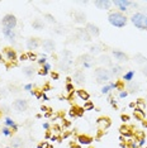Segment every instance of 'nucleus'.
Here are the masks:
<instances>
[{"instance_id": "f257e3e1", "label": "nucleus", "mask_w": 147, "mask_h": 148, "mask_svg": "<svg viewBox=\"0 0 147 148\" xmlns=\"http://www.w3.org/2000/svg\"><path fill=\"white\" fill-rule=\"evenodd\" d=\"M128 21L129 19L127 18V15L123 14L121 12H118V10L109 12V14H108L109 24L115 27V28H124V27L128 24Z\"/></svg>"}, {"instance_id": "f03ea898", "label": "nucleus", "mask_w": 147, "mask_h": 148, "mask_svg": "<svg viewBox=\"0 0 147 148\" xmlns=\"http://www.w3.org/2000/svg\"><path fill=\"white\" fill-rule=\"evenodd\" d=\"M61 56L62 58L58 61L57 63V69L61 70V71H65V72H69L71 70V67L74 65V56L71 51L69 49H65V51L61 52Z\"/></svg>"}, {"instance_id": "7ed1b4c3", "label": "nucleus", "mask_w": 147, "mask_h": 148, "mask_svg": "<svg viewBox=\"0 0 147 148\" xmlns=\"http://www.w3.org/2000/svg\"><path fill=\"white\" fill-rule=\"evenodd\" d=\"M94 77L96 84H100V85H106L108 82H110L112 80V73H110V70L106 69V67H96L94 71Z\"/></svg>"}, {"instance_id": "20e7f679", "label": "nucleus", "mask_w": 147, "mask_h": 148, "mask_svg": "<svg viewBox=\"0 0 147 148\" xmlns=\"http://www.w3.org/2000/svg\"><path fill=\"white\" fill-rule=\"evenodd\" d=\"M129 21H131V23L137 29H139V31H147V15H146V13H142V12L133 13L131 15V18H129Z\"/></svg>"}, {"instance_id": "39448f33", "label": "nucleus", "mask_w": 147, "mask_h": 148, "mask_svg": "<svg viewBox=\"0 0 147 148\" xmlns=\"http://www.w3.org/2000/svg\"><path fill=\"white\" fill-rule=\"evenodd\" d=\"M16 25H18V19L14 14H5L1 18V27L6 29H15Z\"/></svg>"}, {"instance_id": "423d86ee", "label": "nucleus", "mask_w": 147, "mask_h": 148, "mask_svg": "<svg viewBox=\"0 0 147 148\" xmlns=\"http://www.w3.org/2000/svg\"><path fill=\"white\" fill-rule=\"evenodd\" d=\"M113 5H115L118 8V12L126 14L128 12L129 6H138V3L137 1H131V0H114L113 1Z\"/></svg>"}, {"instance_id": "0eeeda50", "label": "nucleus", "mask_w": 147, "mask_h": 148, "mask_svg": "<svg viewBox=\"0 0 147 148\" xmlns=\"http://www.w3.org/2000/svg\"><path fill=\"white\" fill-rule=\"evenodd\" d=\"M12 108L15 110L16 113H24L28 110L29 108V103L27 99H23V97H19V99H15L12 104Z\"/></svg>"}, {"instance_id": "6e6552de", "label": "nucleus", "mask_w": 147, "mask_h": 148, "mask_svg": "<svg viewBox=\"0 0 147 148\" xmlns=\"http://www.w3.org/2000/svg\"><path fill=\"white\" fill-rule=\"evenodd\" d=\"M41 45H42V41L38 37H31V38H28L25 42V47H27V49H29V52H33L34 49L39 48Z\"/></svg>"}, {"instance_id": "1a4fd4ad", "label": "nucleus", "mask_w": 147, "mask_h": 148, "mask_svg": "<svg viewBox=\"0 0 147 148\" xmlns=\"http://www.w3.org/2000/svg\"><path fill=\"white\" fill-rule=\"evenodd\" d=\"M72 81H74V84H76V85H79V86L85 85V82H86L85 72L82 71V70H76L72 75Z\"/></svg>"}, {"instance_id": "9d476101", "label": "nucleus", "mask_w": 147, "mask_h": 148, "mask_svg": "<svg viewBox=\"0 0 147 148\" xmlns=\"http://www.w3.org/2000/svg\"><path fill=\"white\" fill-rule=\"evenodd\" d=\"M112 56L114 57V60L118 63H123V62H128L129 61V56L127 55L126 52L121 51V49H113Z\"/></svg>"}, {"instance_id": "9b49d317", "label": "nucleus", "mask_w": 147, "mask_h": 148, "mask_svg": "<svg viewBox=\"0 0 147 148\" xmlns=\"http://www.w3.org/2000/svg\"><path fill=\"white\" fill-rule=\"evenodd\" d=\"M41 47L43 48V51L46 53H51V52H55L56 49V42L51 38H47V39H43L42 41V45Z\"/></svg>"}, {"instance_id": "f8f14e48", "label": "nucleus", "mask_w": 147, "mask_h": 148, "mask_svg": "<svg viewBox=\"0 0 147 148\" xmlns=\"http://www.w3.org/2000/svg\"><path fill=\"white\" fill-rule=\"evenodd\" d=\"M76 37L81 42H91V36L89 34L85 28H76Z\"/></svg>"}, {"instance_id": "ddd939ff", "label": "nucleus", "mask_w": 147, "mask_h": 148, "mask_svg": "<svg viewBox=\"0 0 147 148\" xmlns=\"http://www.w3.org/2000/svg\"><path fill=\"white\" fill-rule=\"evenodd\" d=\"M85 29L88 31V33L90 36H91V38L94 37V38H96V37L100 36V28L96 24H94V23H86L85 24Z\"/></svg>"}, {"instance_id": "4468645a", "label": "nucleus", "mask_w": 147, "mask_h": 148, "mask_svg": "<svg viewBox=\"0 0 147 148\" xmlns=\"http://www.w3.org/2000/svg\"><path fill=\"white\" fill-rule=\"evenodd\" d=\"M126 90L128 91V94H137L141 91V84L138 81H131V82H127L126 85Z\"/></svg>"}, {"instance_id": "2eb2a0df", "label": "nucleus", "mask_w": 147, "mask_h": 148, "mask_svg": "<svg viewBox=\"0 0 147 148\" xmlns=\"http://www.w3.org/2000/svg\"><path fill=\"white\" fill-rule=\"evenodd\" d=\"M94 5L99 10H109L113 5V1H110V0H95Z\"/></svg>"}, {"instance_id": "dca6fc26", "label": "nucleus", "mask_w": 147, "mask_h": 148, "mask_svg": "<svg viewBox=\"0 0 147 148\" xmlns=\"http://www.w3.org/2000/svg\"><path fill=\"white\" fill-rule=\"evenodd\" d=\"M74 22L76 23V24H86L88 21H86V14L82 10H78L74 13Z\"/></svg>"}, {"instance_id": "f3484780", "label": "nucleus", "mask_w": 147, "mask_h": 148, "mask_svg": "<svg viewBox=\"0 0 147 148\" xmlns=\"http://www.w3.org/2000/svg\"><path fill=\"white\" fill-rule=\"evenodd\" d=\"M123 72H124V69L121 63H113L112 67H110V73H112V77H119L123 76Z\"/></svg>"}, {"instance_id": "a211bd4d", "label": "nucleus", "mask_w": 147, "mask_h": 148, "mask_svg": "<svg viewBox=\"0 0 147 148\" xmlns=\"http://www.w3.org/2000/svg\"><path fill=\"white\" fill-rule=\"evenodd\" d=\"M96 62L100 65V67H106V69H108V66L112 67V65H113L112 58H110V56H108V55H100Z\"/></svg>"}, {"instance_id": "6ab92c4d", "label": "nucleus", "mask_w": 147, "mask_h": 148, "mask_svg": "<svg viewBox=\"0 0 147 148\" xmlns=\"http://www.w3.org/2000/svg\"><path fill=\"white\" fill-rule=\"evenodd\" d=\"M1 32H3V36H4L9 42L15 43V38H16L15 29H6V28H3V29H1Z\"/></svg>"}, {"instance_id": "aec40b11", "label": "nucleus", "mask_w": 147, "mask_h": 148, "mask_svg": "<svg viewBox=\"0 0 147 148\" xmlns=\"http://www.w3.org/2000/svg\"><path fill=\"white\" fill-rule=\"evenodd\" d=\"M4 53H5V60H6V61L15 62L16 60H18V55H16V52L13 48H5Z\"/></svg>"}, {"instance_id": "412c9836", "label": "nucleus", "mask_w": 147, "mask_h": 148, "mask_svg": "<svg viewBox=\"0 0 147 148\" xmlns=\"http://www.w3.org/2000/svg\"><path fill=\"white\" fill-rule=\"evenodd\" d=\"M22 72H23V75H24L25 77H28V79H31V77H33L36 75V72H37V70H36V67L33 66V65H28V66H24L22 69Z\"/></svg>"}, {"instance_id": "4be33fe9", "label": "nucleus", "mask_w": 147, "mask_h": 148, "mask_svg": "<svg viewBox=\"0 0 147 148\" xmlns=\"http://www.w3.org/2000/svg\"><path fill=\"white\" fill-rule=\"evenodd\" d=\"M102 52H103V47L100 45H91L89 47V55H91L93 57L102 55Z\"/></svg>"}, {"instance_id": "5701e85b", "label": "nucleus", "mask_w": 147, "mask_h": 148, "mask_svg": "<svg viewBox=\"0 0 147 148\" xmlns=\"http://www.w3.org/2000/svg\"><path fill=\"white\" fill-rule=\"evenodd\" d=\"M3 122H4V127H8V128H10V129L13 130V132H16V130H18V125H16V123H15L14 120L12 119V118H9V116H5Z\"/></svg>"}, {"instance_id": "b1692460", "label": "nucleus", "mask_w": 147, "mask_h": 148, "mask_svg": "<svg viewBox=\"0 0 147 148\" xmlns=\"http://www.w3.org/2000/svg\"><path fill=\"white\" fill-rule=\"evenodd\" d=\"M78 62L79 63H94V57L91 55H89V53H84V55H81L78 58Z\"/></svg>"}, {"instance_id": "393cba45", "label": "nucleus", "mask_w": 147, "mask_h": 148, "mask_svg": "<svg viewBox=\"0 0 147 148\" xmlns=\"http://www.w3.org/2000/svg\"><path fill=\"white\" fill-rule=\"evenodd\" d=\"M45 27H46V23L42 19H34L32 22V28L36 29V31H42V29H45Z\"/></svg>"}, {"instance_id": "a878e982", "label": "nucleus", "mask_w": 147, "mask_h": 148, "mask_svg": "<svg viewBox=\"0 0 147 148\" xmlns=\"http://www.w3.org/2000/svg\"><path fill=\"white\" fill-rule=\"evenodd\" d=\"M23 143H24L23 138H21V137H13V139L10 140V147L12 148H22Z\"/></svg>"}, {"instance_id": "bb28decb", "label": "nucleus", "mask_w": 147, "mask_h": 148, "mask_svg": "<svg viewBox=\"0 0 147 148\" xmlns=\"http://www.w3.org/2000/svg\"><path fill=\"white\" fill-rule=\"evenodd\" d=\"M133 61H135L137 65H145V63H147V57L143 56L142 53H136V55L133 56Z\"/></svg>"}, {"instance_id": "cd10ccee", "label": "nucleus", "mask_w": 147, "mask_h": 148, "mask_svg": "<svg viewBox=\"0 0 147 148\" xmlns=\"http://www.w3.org/2000/svg\"><path fill=\"white\" fill-rule=\"evenodd\" d=\"M78 142H79L80 146H89V144L93 142V138L88 137V136H79L78 137Z\"/></svg>"}, {"instance_id": "c85d7f7f", "label": "nucleus", "mask_w": 147, "mask_h": 148, "mask_svg": "<svg viewBox=\"0 0 147 148\" xmlns=\"http://www.w3.org/2000/svg\"><path fill=\"white\" fill-rule=\"evenodd\" d=\"M135 75H136V72L133 71V70H129V71H127L123 73V82H131L135 80Z\"/></svg>"}, {"instance_id": "c756f323", "label": "nucleus", "mask_w": 147, "mask_h": 148, "mask_svg": "<svg viewBox=\"0 0 147 148\" xmlns=\"http://www.w3.org/2000/svg\"><path fill=\"white\" fill-rule=\"evenodd\" d=\"M98 124L100 127V129H108V128L110 127V119L109 118H100V119H98Z\"/></svg>"}, {"instance_id": "7c9ffc66", "label": "nucleus", "mask_w": 147, "mask_h": 148, "mask_svg": "<svg viewBox=\"0 0 147 148\" xmlns=\"http://www.w3.org/2000/svg\"><path fill=\"white\" fill-rule=\"evenodd\" d=\"M51 70H52V65L47 62L46 65H43V66H42L41 71H39L38 73H39V75H42V76H46V75H48V73L51 72Z\"/></svg>"}, {"instance_id": "2f4dec72", "label": "nucleus", "mask_w": 147, "mask_h": 148, "mask_svg": "<svg viewBox=\"0 0 147 148\" xmlns=\"http://www.w3.org/2000/svg\"><path fill=\"white\" fill-rule=\"evenodd\" d=\"M76 94H78V96H79L81 100H84V101H89L90 95H89L88 91H85V90L81 89V90H78V91H76Z\"/></svg>"}, {"instance_id": "473e14b6", "label": "nucleus", "mask_w": 147, "mask_h": 148, "mask_svg": "<svg viewBox=\"0 0 147 148\" xmlns=\"http://www.w3.org/2000/svg\"><path fill=\"white\" fill-rule=\"evenodd\" d=\"M43 18L46 19V22H48V23H51V24H56V18L53 16L52 14H49V13H46L45 15H43Z\"/></svg>"}, {"instance_id": "72a5a7b5", "label": "nucleus", "mask_w": 147, "mask_h": 148, "mask_svg": "<svg viewBox=\"0 0 147 148\" xmlns=\"http://www.w3.org/2000/svg\"><path fill=\"white\" fill-rule=\"evenodd\" d=\"M53 32H55L56 34H58V36H62V34H65V33L67 32V29H66L63 25H58L57 28L53 29Z\"/></svg>"}, {"instance_id": "f704fd0d", "label": "nucleus", "mask_w": 147, "mask_h": 148, "mask_svg": "<svg viewBox=\"0 0 147 148\" xmlns=\"http://www.w3.org/2000/svg\"><path fill=\"white\" fill-rule=\"evenodd\" d=\"M1 133L4 134L5 137H10L12 134H13V130L10 129V128H8V127H3V129H1Z\"/></svg>"}, {"instance_id": "c9c22d12", "label": "nucleus", "mask_w": 147, "mask_h": 148, "mask_svg": "<svg viewBox=\"0 0 147 148\" xmlns=\"http://www.w3.org/2000/svg\"><path fill=\"white\" fill-rule=\"evenodd\" d=\"M27 56H28V60H31V61H37V55L36 53H33V52H28L27 53Z\"/></svg>"}, {"instance_id": "e433bc0d", "label": "nucleus", "mask_w": 147, "mask_h": 148, "mask_svg": "<svg viewBox=\"0 0 147 148\" xmlns=\"http://www.w3.org/2000/svg\"><path fill=\"white\" fill-rule=\"evenodd\" d=\"M93 108H94V104H93L91 101H86V103L84 104V109H85V110H91Z\"/></svg>"}, {"instance_id": "4c0bfd02", "label": "nucleus", "mask_w": 147, "mask_h": 148, "mask_svg": "<svg viewBox=\"0 0 147 148\" xmlns=\"http://www.w3.org/2000/svg\"><path fill=\"white\" fill-rule=\"evenodd\" d=\"M37 63H38V65H41V66L46 65V63H47V58H46V57H39V58L37 60Z\"/></svg>"}, {"instance_id": "58836bf2", "label": "nucleus", "mask_w": 147, "mask_h": 148, "mask_svg": "<svg viewBox=\"0 0 147 148\" xmlns=\"http://www.w3.org/2000/svg\"><path fill=\"white\" fill-rule=\"evenodd\" d=\"M66 91L71 92V94L75 91V89H74V84H66Z\"/></svg>"}, {"instance_id": "ea45409f", "label": "nucleus", "mask_w": 147, "mask_h": 148, "mask_svg": "<svg viewBox=\"0 0 147 148\" xmlns=\"http://www.w3.org/2000/svg\"><path fill=\"white\" fill-rule=\"evenodd\" d=\"M127 96H128V91H127V90H122V91H119V97H121V99H126Z\"/></svg>"}, {"instance_id": "a19ab883", "label": "nucleus", "mask_w": 147, "mask_h": 148, "mask_svg": "<svg viewBox=\"0 0 147 148\" xmlns=\"http://www.w3.org/2000/svg\"><path fill=\"white\" fill-rule=\"evenodd\" d=\"M32 89H33V85L32 84H27V85L23 86V90H25V91H32Z\"/></svg>"}, {"instance_id": "79ce46f5", "label": "nucleus", "mask_w": 147, "mask_h": 148, "mask_svg": "<svg viewBox=\"0 0 147 148\" xmlns=\"http://www.w3.org/2000/svg\"><path fill=\"white\" fill-rule=\"evenodd\" d=\"M109 104L110 105H112L113 108H114V109H117V108H118V105H117V101L114 99H113V97H109Z\"/></svg>"}, {"instance_id": "37998d69", "label": "nucleus", "mask_w": 147, "mask_h": 148, "mask_svg": "<svg viewBox=\"0 0 147 148\" xmlns=\"http://www.w3.org/2000/svg\"><path fill=\"white\" fill-rule=\"evenodd\" d=\"M137 105H139V106H146V103L143 101V99H138L137 100V103H136V106Z\"/></svg>"}, {"instance_id": "c03bdc74", "label": "nucleus", "mask_w": 147, "mask_h": 148, "mask_svg": "<svg viewBox=\"0 0 147 148\" xmlns=\"http://www.w3.org/2000/svg\"><path fill=\"white\" fill-rule=\"evenodd\" d=\"M81 66L84 67V69H91V67L94 66V63H81Z\"/></svg>"}, {"instance_id": "a18cd8bd", "label": "nucleus", "mask_w": 147, "mask_h": 148, "mask_svg": "<svg viewBox=\"0 0 147 148\" xmlns=\"http://www.w3.org/2000/svg\"><path fill=\"white\" fill-rule=\"evenodd\" d=\"M9 109H10V108L6 106V105H3V106H1V112H4V113H9V112H10Z\"/></svg>"}, {"instance_id": "49530a36", "label": "nucleus", "mask_w": 147, "mask_h": 148, "mask_svg": "<svg viewBox=\"0 0 147 148\" xmlns=\"http://www.w3.org/2000/svg\"><path fill=\"white\" fill-rule=\"evenodd\" d=\"M18 60H19V61H22V62H23V61H27V60H28V56H27V55H22Z\"/></svg>"}, {"instance_id": "de8ad7c7", "label": "nucleus", "mask_w": 147, "mask_h": 148, "mask_svg": "<svg viewBox=\"0 0 147 148\" xmlns=\"http://www.w3.org/2000/svg\"><path fill=\"white\" fill-rule=\"evenodd\" d=\"M129 143H131V148H137L138 147V143H137L136 140L135 142H133V140H129Z\"/></svg>"}, {"instance_id": "09e8293b", "label": "nucleus", "mask_w": 147, "mask_h": 148, "mask_svg": "<svg viewBox=\"0 0 147 148\" xmlns=\"http://www.w3.org/2000/svg\"><path fill=\"white\" fill-rule=\"evenodd\" d=\"M121 119H122V122H128V120H129V116H128V115H124V114H123V115L121 116Z\"/></svg>"}, {"instance_id": "8fccbe9b", "label": "nucleus", "mask_w": 147, "mask_h": 148, "mask_svg": "<svg viewBox=\"0 0 147 148\" xmlns=\"http://www.w3.org/2000/svg\"><path fill=\"white\" fill-rule=\"evenodd\" d=\"M42 127H43V129L48 130V129H49V123H43V124H42Z\"/></svg>"}, {"instance_id": "3c124183", "label": "nucleus", "mask_w": 147, "mask_h": 148, "mask_svg": "<svg viewBox=\"0 0 147 148\" xmlns=\"http://www.w3.org/2000/svg\"><path fill=\"white\" fill-rule=\"evenodd\" d=\"M51 77H52V79H55V80H57V79H58V73H56V72H51Z\"/></svg>"}, {"instance_id": "603ef678", "label": "nucleus", "mask_w": 147, "mask_h": 148, "mask_svg": "<svg viewBox=\"0 0 147 148\" xmlns=\"http://www.w3.org/2000/svg\"><path fill=\"white\" fill-rule=\"evenodd\" d=\"M145 142H146V139H145V137H143V138H141V139H139L138 146H143V144H145Z\"/></svg>"}, {"instance_id": "864d4df0", "label": "nucleus", "mask_w": 147, "mask_h": 148, "mask_svg": "<svg viewBox=\"0 0 147 148\" xmlns=\"http://www.w3.org/2000/svg\"><path fill=\"white\" fill-rule=\"evenodd\" d=\"M142 73L147 77V66H143V67H142Z\"/></svg>"}, {"instance_id": "5fc2aeb1", "label": "nucleus", "mask_w": 147, "mask_h": 148, "mask_svg": "<svg viewBox=\"0 0 147 148\" xmlns=\"http://www.w3.org/2000/svg\"><path fill=\"white\" fill-rule=\"evenodd\" d=\"M42 97H43V101H47V100H48V96L46 95V94L43 92V91H42Z\"/></svg>"}, {"instance_id": "6e6d98bb", "label": "nucleus", "mask_w": 147, "mask_h": 148, "mask_svg": "<svg viewBox=\"0 0 147 148\" xmlns=\"http://www.w3.org/2000/svg\"><path fill=\"white\" fill-rule=\"evenodd\" d=\"M78 4L79 5H88L89 1H86V0H85V1H78Z\"/></svg>"}, {"instance_id": "4d7b16f0", "label": "nucleus", "mask_w": 147, "mask_h": 148, "mask_svg": "<svg viewBox=\"0 0 147 148\" xmlns=\"http://www.w3.org/2000/svg\"><path fill=\"white\" fill-rule=\"evenodd\" d=\"M41 110H42V112H47L48 109H47V108H46V106H43V105H42V106H41Z\"/></svg>"}, {"instance_id": "13d9d810", "label": "nucleus", "mask_w": 147, "mask_h": 148, "mask_svg": "<svg viewBox=\"0 0 147 148\" xmlns=\"http://www.w3.org/2000/svg\"><path fill=\"white\" fill-rule=\"evenodd\" d=\"M129 108H136V103H131L129 104Z\"/></svg>"}, {"instance_id": "bf43d9fd", "label": "nucleus", "mask_w": 147, "mask_h": 148, "mask_svg": "<svg viewBox=\"0 0 147 148\" xmlns=\"http://www.w3.org/2000/svg\"><path fill=\"white\" fill-rule=\"evenodd\" d=\"M38 148H45V143H41V144H38Z\"/></svg>"}, {"instance_id": "052dcab7", "label": "nucleus", "mask_w": 147, "mask_h": 148, "mask_svg": "<svg viewBox=\"0 0 147 148\" xmlns=\"http://www.w3.org/2000/svg\"><path fill=\"white\" fill-rule=\"evenodd\" d=\"M56 139H57V137H56V136H55V137H53V136L51 137V140H53V142H55V140H56Z\"/></svg>"}, {"instance_id": "680f3d73", "label": "nucleus", "mask_w": 147, "mask_h": 148, "mask_svg": "<svg viewBox=\"0 0 147 148\" xmlns=\"http://www.w3.org/2000/svg\"><path fill=\"white\" fill-rule=\"evenodd\" d=\"M75 148H81V146H76Z\"/></svg>"}, {"instance_id": "e2e57ef3", "label": "nucleus", "mask_w": 147, "mask_h": 148, "mask_svg": "<svg viewBox=\"0 0 147 148\" xmlns=\"http://www.w3.org/2000/svg\"><path fill=\"white\" fill-rule=\"evenodd\" d=\"M1 58H3V56H1V55H0V61H1Z\"/></svg>"}, {"instance_id": "0e129e2a", "label": "nucleus", "mask_w": 147, "mask_h": 148, "mask_svg": "<svg viewBox=\"0 0 147 148\" xmlns=\"http://www.w3.org/2000/svg\"><path fill=\"white\" fill-rule=\"evenodd\" d=\"M6 148H12V147H6Z\"/></svg>"}, {"instance_id": "69168bd1", "label": "nucleus", "mask_w": 147, "mask_h": 148, "mask_svg": "<svg viewBox=\"0 0 147 148\" xmlns=\"http://www.w3.org/2000/svg\"><path fill=\"white\" fill-rule=\"evenodd\" d=\"M0 52H1V49H0Z\"/></svg>"}, {"instance_id": "338daca9", "label": "nucleus", "mask_w": 147, "mask_h": 148, "mask_svg": "<svg viewBox=\"0 0 147 148\" xmlns=\"http://www.w3.org/2000/svg\"><path fill=\"white\" fill-rule=\"evenodd\" d=\"M146 15H147V13H146Z\"/></svg>"}]
</instances>
